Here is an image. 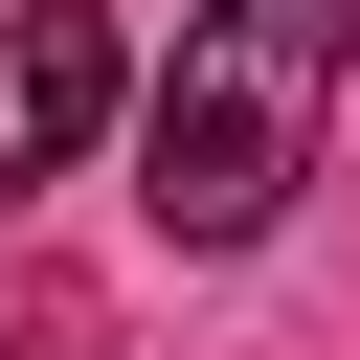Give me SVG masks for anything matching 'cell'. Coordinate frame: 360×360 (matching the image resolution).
I'll return each mask as SVG.
<instances>
[{
    "label": "cell",
    "mask_w": 360,
    "mask_h": 360,
    "mask_svg": "<svg viewBox=\"0 0 360 360\" xmlns=\"http://www.w3.org/2000/svg\"><path fill=\"white\" fill-rule=\"evenodd\" d=\"M338 90H360V0H202L180 68L135 90V202H158V248H248V225L315 180Z\"/></svg>",
    "instance_id": "obj_1"
},
{
    "label": "cell",
    "mask_w": 360,
    "mask_h": 360,
    "mask_svg": "<svg viewBox=\"0 0 360 360\" xmlns=\"http://www.w3.org/2000/svg\"><path fill=\"white\" fill-rule=\"evenodd\" d=\"M112 112H135V45H112L90 0H0V202H22V180H68Z\"/></svg>",
    "instance_id": "obj_2"
},
{
    "label": "cell",
    "mask_w": 360,
    "mask_h": 360,
    "mask_svg": "<svg viewBox=\"0 0 360 360\" xmlns=\"http://www.w3.org/2000/svg\"><path fill=\"white\" fill-rule=\"evenodd\" d=\"M45 360H68V338H45Z\"/></svg>",
    "instance_id": "obj_3"
}]
</instances>
